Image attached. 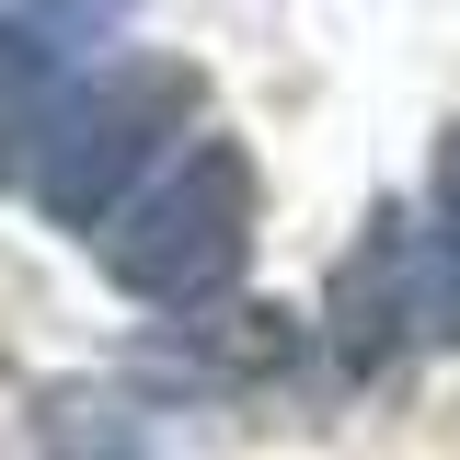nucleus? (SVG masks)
<instances>
[{"instance_id": "20e7f679", "label": "nucleus", "mask_w": 460, "mask_h": 460, "mask_svg": "<svg viewBox=\"0 0 460 460\" xmlns=\"http://www.w3.org/2000/svg\"><path fill=\"white\" fill-rule=\"evenodd\" d=\"M426 219H438V242H426V277H414V323L438 345H460V127L438 138V172H426Z\"/></svg>"}, {"instance_id": "423d86ee", "label": "nucleus", "mask_w": 460, "mask_h": 460, "mask_svg": "<svg viewBox=\"0 0 460 460\" xmlns=\"http://www.w3.org/2000/svg\"><path fill=\"white\" fill-rule=\"evenodd\" d=\"M35 138H47V47L35 35H0V184L23 172Z\"/></svg>"}, {"instance_id": "f257e3e1", "label": "nucleus", "mask_w": 460, "mask_h": 460, "mask_svg": "<svg viewBox=\"0 0 460 460\" xmlns=\"http://www.w3.org/2000/svg\"><path fill=\"white\" fill-rule=\"evenodd\" d=\"M253 253V162L230 138H196L172 172H150L104 230V277L138 299V311H196L219 299Z\"/></svg>"}, {"instance_id": "39448f33", "label": "nucleus", "mask_w": 460, "mask_h": 460, "mask_svg": "<svg viewBox=\"0 0 460 460\" xmlns=\"http://www.w3.org/2000/svg\"><path fill=\"white\" fill-rule=\"evenodd\" d=\"M47 449L58 460H150V426L104 392H69V402H47Z\"/></svg>"}, {"instance_id": "f03ea898", "label": "nucleus", "mask_w": 460, "mask_h": 460, "mask_svg": "<svg viewBox=\"0 0 460 460\" xmlns=\"http://www.w3.org/2000/svg\"><path fill=\"white\" fill-rule=\"evenodd\" d=\"M196 104H208V81H196L184 58H115L104 81H81V93L47 115V138H35V208H47L58 230H93L115 196L150 172V150L196 127Z\"/></svg>"}, {"instance_id": "7ed1b4c3", "label": "nucleus", "mask_w": 460, "mask_h": 460, "mask_svg": "<svg viewBox=\"0 0 460 460\" xmlns=\"http://www.w3.org/2000/svg\"><path fill=\"white\" fill-rule=\"evenodd\" d=\"M402 323H414V288H402V230L368 219V242L345 253V277H334V334H345V357L368 368V357H392ZM414 334H426V323H414Z\"/></svg>"}]
</instances>
